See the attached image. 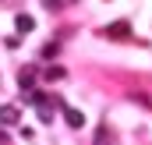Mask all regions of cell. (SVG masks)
<instances>
[{"instance_id":"cell-10","label":"cell","mask_w":152,"mask_h":145,"mask_svg":"<svg viewBox=\"0 0 152 145\" xmlns=\"http://www.w3.org/2000/svg\"><path fill=\"white\" fill-rule=\"evenodd\" d=\"M134 103H142L145 110H152V96H145V92H142V96H134Z\"/></svg>"},{"instance_id":"cell-2","label":"cell","mask_w":152,"mask_h":145,"mask_svg":"<svg viewBox=\"0 0 152 145\" xmlns=\"http://www.w3.org/2000/svg\"><path fill=\"white\" fill-rule=\"evenodd\" d=\"M18 85H21V92H32V89H36V71L25 67V71L18 74Z\"/></svg>"},{"instance_id":"cell-5","label":"cell","mask_w":152,"mask_h":145,"mask_svg":"<svg viewBox=\"0 0 152 145\" xmlns=\"http://www.w3.org/2000/svg\"><path fill=\"white\" fill-rule=\"evenodd\" d=\"M42 78H46V81H64V78H67V71H64L60 64H53V67H46V74H42Z\"/></svg>"},{"instance_id":"cell-3","label":"cell","mask_w":152,"mask_h":145,"mask_svg":"<svg viewBox=\"0 0 152 145\" xmlns=\"http://www.w3.org/2000/svg\"><path fill=\"white\" fill-rule=\"evenodd\" d=\"M14 29H18V32H21V36H28V32H32V29H36V21H32V18H28V14H18V18H14Z\"/></svg>"},{"instance_id":"cell-4","label":"cell","mask_w":152,"mask_h":145,"mask_svg":"<svg viewBox=\"0 0 152 145\" xmlns=\"http://www.w3.org/2000/svg\"><path fill=\"white\" fill-rule=\"evenodd\" d=\"M0 124H18V106H0Z\"/></svg>"},{"instance_id":"cell-6","label":"cell","mask_w":152,"mask_h":145,"mask_svg":"<svg viewBox=\"0 0 152 145\" xmlns=\"http://www.w3.org/2000/svg\"><path fill=\"white\" fill-rule=\"evenodd\" d=\"M127 32H131V25H127V21H117V25H110V29H106V36H113V39H124Z\"/></svg>"},{"instance_id":"cell-1","label":"cell","mask_w":152,"mask_h":145,"mask_svg":"<svg viewBox=\"0 0 152 145\" xmlns=\"http://www.w3.org/2000/svg\"><path fill=\"white\" fill-rule=\"evenodd\" d=\"M64 120H67V127H85V113L81 110H71L64 103Z\"/></svg>"},{"instance_id":"cell-8","label":"cell","mask_w":152,"mask_h":145,"mask_svg":"<svg viewBox=\"0 0 152 145\" xmlns=\"http://www.w3.org/2000/svg\"><path fill=\"white\" fill-rule=\"evenodd\" d=\"M57 53H60V46H57V42H46V46H42V60H53Z\"/></svg>"},{"instance_id":"cell-11","label":"cell","mask_w":152,"mask_h":145,"mask_svg":"<svg viewBox=\"0 0 152 145\" xmlns=\"http://www.w3.org/2000/svg\"><path fill=\"white\" fill-rule=\"evenodd\" d=\"M60 4H64V0H42V7H50V11H57Z\"/></svg>"},{"instance_id":"cell-7","label":"cell","mask_w":152,"mask_h":145,"mask_svg":"<svg viewBox=\"0 0 152 145\" xmlns=\"http://www.w3.org/2000/svg\"><path fill=\"white\" fill-rule=\"evenodd\" d=\"M92 145H113V135H110V127H99V131H96V138H92Z\"/></svg>"},{"instance_id":"cell-9","label":"cell","mask_w":152,"mask_h":145,"mask_svg":"<svg viewBox=\"0 0 152 145\" xmlns=\"http://www.w3.org/2000/svg\"><path fill=\"white\" fill-rule=\"evenodd\" d=\"M39 110V120H42V124H53V110L46 106V103H42V106H36Z\"/></svg>"},{"instance_id":"cell-12","label":"cell","mask_w":152,"mask_h":145,"mask_svg":"<svg viewBox=\"0 0 152 145\" xmlns=\"http://www.w3.org/2000/svg\"><path fill=\"white\" fill-rule=\"evenodd\" d=\"M0 145H7V135H4V131H0Z\"/></svg>"}]
</instances>
